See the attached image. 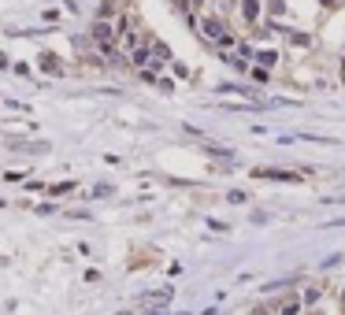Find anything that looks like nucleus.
<instances>
[{
    "label": "nucleus",
    "instance_id": "2",
    "mask_svg": "<svg viewBox=\"0 0 345 315\" xmlns=\"http://www.w3.org/2000/svg\"><path fill=\"white\" fill-rule=\"evenodd\" d=\"M256 11H260L256 0H245V15H249V19H256Z\"/></svg>",
    "mask_w": 345,
    "mask_h": 315
},
{
    "label": "nucleus",
    "instance_id": "1",
    "mask_svg": "<svg viewBox=\"0 0 345 315\" xmlns=\"http://www.w3.org/2000/svg\"><path fill=\"white\" fill-rule=\"evenodd\" d=\"M205 34H212V41H219V45H227L230 37H227V30L219 26L215 19H205Z\"/></svg>",
    "mask_w": 345,
    "mask_h": 315
}]
</instances>
